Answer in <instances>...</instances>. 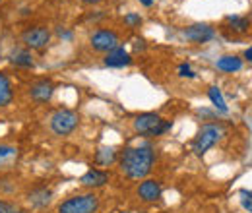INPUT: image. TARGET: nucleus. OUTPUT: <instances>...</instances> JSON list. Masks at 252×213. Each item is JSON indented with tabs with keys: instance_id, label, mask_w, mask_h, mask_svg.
<instances>
[{
	"instance_id": "obj_22",
	"label": "nucleus",
	"mask_w": 252,
	"mask_h": 213,
	"mask_svg": "<svg viewBox=\"0 0 252 213\" xmlns=\"http://www.w3.org/2000/svg\"><path fill=\"white\" fill-rule=\"evenodd\" d=\"M179 76H181V78H194L196 74L192 72V68H190L189 64H181V66H179Z\"/></svg>"
},
{
	"instance_id": "obj_27",
	"label": "nucleus",
	"mask_w": 252,
	"mask_h": 213,
	"mask_svg": "<svg viewBox=\"0 0 252 213\" xmlns=\"http://www.w3.org/2000/svg\"><path fill=\"white\" fill-rule=\"evenodd\" d=\"M140 2H142L144 6H152V4H154V0H140Z\"/></svg>"
},
{
	"instance_id": "obj_5",
	"label": "nucleus",
	"mask_w": 252,
	"mask_h": 213,
	"mask_svg": "<svg viewBox=\"0 0 252 213\" xmlns=\"http://www.w3.org/2000/svg\"><path fill=\"white\" fill-rule=\"evenodd\" d=\"M78 126V115L70 109H61L51 117V130L57 136H68Z\"/></svg>"
},
{
	"instance_id": "obj_16",
	"label": "nucleus",
	"mask_w": 252,
	"mask_h": 213,
	"mask_svg": "<svg viewBox=\"0 0 252 213\" xmlns=\"http://www.w3.org/2000/svg\"><path fill=\"white\" fill-rule=\"evenodd\" d=\"M115 159H117V150L115 148H101L95 153V163L101 165V167H109L111 163H115Z\"/></svg>"
},
{
	"instance_id": "obj_23",
	"label": "nucleus",
	"mask_w": 252,
	"mask_h": 213,
	"mask_svg": "<svg viewBox=\"0 0 252 213\" xmlns=\"http://www.w3.org/2000/svg\"><path fill=\"white\" fill-rule=\"evenodd\" d=\"M126 24H128V26H140V24H142V18H140L138 14H128V16H126Z\"/></svg>"
},
{
	"instance_id": "obj_25",
	"label": "nucleus",
	"mask_w": 252,
	"mask_h": 213,
	"mask_svg": "<svg viewBox=\"0 0 252 213\" xmlns=\"http://www.w3.org/2000/svg\"><path fill=\"white\" fill-rule=\"evenodd\" d=\"M245 59H247L249 62H252V47H249V49H247V53H245Z\"/></svg>"
},
{
	"instance_id": "obj_1",
	"label": "nucleus",
	"mask_w": 252,
	"mask_h": 213,
	"mask_svg": "<svg viewBox=\"0 0 252 213\" xmlns=\"http://www.w3.org/2000/svg\"><path fill=\"white\" fill-rule=\"evenodd\" d=\"M156 153L152 146H136V148H126L121 157V171L128 179L140 181L146 179L154 167Z\"/></svg>"
},
{
	"instance_id": "obj_6",
	"label": "nucleus",
	"mask_w": 252,
	"mask_h": 213,
	"mask_svg": "<svg viewBox=\"0 0 252 213\" xmlns=\"http://www.w3.org/2000/svg\"><path fill=\"white\" fill-rule=\"evenodd\" d=\"M22 41H24V45L28 49H43L51 41V31L47 30L45 26H35V28H30L28 31H24Z\"/></svg>"
},
{
	"instance_id": "obj_19",
	"label": "nucleus",
	"mask_w": 252,
	"mask_h": 213,
	"mask_svg": "<svg viewBox=\"0 0 252 213\" xmlns=\"http://www.w3.org/2000/svg\"><path fill=\"white\" fill-rule=\"evenodd\" d=\"M227 22H229L231 30L237 31V33H245V31L249 30V26H251L247 18H239V16H229Z\"/></svg>"
},
{
	"instance_id": "obj_3",
	"label": "nucleus",
	"mask_w": 252,
	"mask_h": 213,
	"mask_svg": "<svg viewBox=\"0 0 252 213\" xmlns=\"http://www.w3.org/2000/svg\"><path fill=\"white\" fill-rule=\"evenodd\" d=\"M171 128V122L163 121L156 113H144L134 119V130L144 136H161Z\"/></svg>"
},
{
	"instance_id": "obj_11",
	"label": "nucleus",
	"mask_w": 252,
	"mask_h": 213,
	"mask_svg": "<svg viewBox=\"0 0 252 213\" xmlns=\"http://www.w3.org/2000/svg\"><path fill=\"white\" fill-rule=\"evenodd\" d=\"M130 62H132V59L123 47L109 51L105 57V66H111V68H123V66H128Z\"/></svg>"
},
{
	"instance_id": "obj_20",
	"label": "nucleus",
	"mask_w": 252,
	"mask_h": 213,
	"mask_svg": "<svg viewBox=\"0 0 252 213\" xmlns=\"http://www.w3.org/2000/svg\"><path fill=\"white\" fill-rule=\"evenodd\" d=\"M239 196H241V206L249 213H252V190H241Z\"/></svg>"
},
{
	"instance_id": "obj_12",
	"label": "nucleus",
	"mask_w": 252,
	"mask_h": 213,
	"mask_svg": "<svg viewBox=\"0 0 252 213\" xmlns=\"http://www.w3.org/2000/svg\"><path fill=\"white\" fill-rule=\"evenodd\" d=\"M80 183H82V186H86V188H99V186L109 183V173L92 169V171H88V173L80 179Z\"/></svg>"
},
{
	"instance_id": "obj_8",
	"label": "nucleus",
	"mask_w": 252,
	"mask_h": 213,
	"mask_svg": "<svg viewBox=\"0 0 252 213\" xmlns=\"http://www.w3.org/2000/svg\"><path fill=\"white\" fill-rule=\"evenodd\" d=\"M183 35L192 43H208L210 39H214L216 31L208 24H194V26H190V28L183 31Z\"/></svg>"
},
{
	"instance_id": "obj_26",
	"label": "nucleus",
	"mask_w": 252,
	"mask_h": 213,
	"mask_svg": "<svg viewBox=\"0 0 252 213\" xmlns=\"http://www.w3.org/2000/svg\"><path fill=\"white\" fill-rule=\"evenodd\" d=\"M84 4H99V2H103V0H82Z\"/></svg>"
},
{
	"instance_id": "obj_15",
	"label": "nucleus",
	"mask_w": 252,
	"mask_h": 213,
	"mask_svg": "<svg viewBox=\"0 0 252 213\" xmlns=\"http://www.w3.org/2000/svg\"><path fill=\"white\" fill-rule=\"evenodd\" d=\"M14 99V91H12V84L10 80L6 78V74L0 72V107H6L10 105Z\"/></svg>"
},
{
	"instance_id": "obj_13",
	"label": "nucleus",
	"mask_w": 252,
	"mask_h": 213,
	"mask_svg": "<svg viewBox=\"0 0 252 213\" xmlns=\"http://www.w3.org/2000/svg\"><path fill=\"white\" fill-rule=\"evenodd\" d=\"M10 62L16 64V66H22V68H32L33 66V57L30 51L26 49H14L10 53Z\"/></svg>"
},
{
	"instance_id": "obj_24",
	"label": "nucleus",
	"mask_w": 252,
	"mask_h": 213,
	"mask_svg": "<svg viewBox=\"0 0 252 213\" xmlns=\"http://www.w3.org/2000/svg\"><path fill=\"white\" fill-rule=\"evenodd\" d=\"M16 150L10 148V146H0V157H8V155H14Z\"/></svg>"
},
{
	"instance_id": "obj_4",
	"label": "nucleus",
	"mask_w": 252,
	"mask_h": 213,
	"mask_svg": "<svg viewBox=\"0 0 252 213\" xmlns=\"http://www.w3.org/2000/svg\"><path fill=\"white\" fill-rule=\"evenodd\" d=\"M221 138V128L216 124H206L200 128L198 136L192 142V152L196 153L198 157H202L204 153L208 152L210 148H214L218 144V140Z\"/></svg>"
},
{
	"instance_id": "obj_10",
	"label": "nucleus",
	"mask_w": 252,
	"mask_h": 213,
	"mask_svg": "<svg viewBox=\"0 0 252 213\" xmlns=\"http://www.w3.org/2000/svg\"><path fill=\"white\" fill-rule=\"evenodd\" d=\"M161 184L158 181H144V183L138 186V196L140 200L144 202H156L161 198Z\"/></svg>"
},
{
	"instance_id": "obj_18",
	"label": "nucleus",
	"mask_w": 252,
	"mask_h": 213,
	"mask_svg": "<svg viewBox=\"0 0 252 213\" xmlns=\"http://www.w3.org/2000/svg\"><path fill=\"white\" fill-rule=\"evenodd\" d=\"M208 97H210V101L214 103V107L220 109L221 113H227V111H229V107H227V103H225V99H223V95H221L220 88L212 86V88L208 90Z\"/></svg>"
},
{
	"instance_id": "obj_21",
	"label": "nucleus",
	"mask_w": 252,
	"mask_h": 213,
	"mask_svg": "<svg viewBox=\"0 0 252 213\" xmlns=\"http://www.w3.org/2000/svg\"><path fill=\"white\" fill-rule=\"evenodd\" d=\"M0 213H22V210L16 204H12V202L0 200Z\"/></svg>"
},
{
	"instance_id": "obj_14",
	"label": "nucleus",
	"mask_w": 252,
	"mask_h": 213,
	"mask_svg": "<svg viewBox=\"0 0 252 213\" xmlns=\"http://www.w3.org/2000/svg\"><path fill=\"white\" fill-rule=\"evenodd\" d=\"M51 196H53L51 190H47V188H35L32 194H30V204H32L33 208H45L51 202Z\"/></svg>"
},
{
	"instance_id": "obj_7",
	"label": "nucleus",
	"mask_w": 252,
	"mask_h": 213,
	"mask_svg": "<svg viewBox=\"0 0 252 213\" xmlns=\"http://www.w3.org/2000/svg\"><path fill=\"white\" fill-rule=\"evenodd\" d=\"M92 47L99 53H109L119 47V35L109 30H97L90 39Z\"/></svg>"
},
{
	"instance_id": "obj_2",
	"label": "nucleus",
	"mask_w": 252,
	"mask_h": 213,
	"mask_svg": "<svg viewBox=\"0 0 252 213\" xmlns=\"http://www.w3.org/2000/svg\"><path fill=\"white\" fill-rule=\"evenodd\" d=\"M97 210H99V198L94 192L72 196L59 206V213H95Z\"/></svg>"
},
{
	"instance_id": "obj_9",
	"label": "nucleus",
	"mask_w": 252,
	"mask_h": 213,
	"mask_svg": "<svg viewBox=\"0 0 252 213\" xmlns=\"http://www.w3.org/2000/svg\"><path fill=\"white\" fill-rule=\"evenodd\" d=\"M55 93V84L51 80H39L30 88V95L37 103H47Z\"/></svg>"
},
{
	"instance_id": "obj_17",
	"label": "nucleus",
	"mask_w": 252,
	"mask_h": 213,
	"mask_svg": "<svg viewBox=\"0 0 252 213\" xmlns=\"http://www.w3.org/2000/svg\"><path fill=\"white\" fill-rule=\"evenodd\" d=\"M218 68L221 72H237L243 68V61L239 57H221L218 61Z\"/></svg>"
},
{
	"instance_id": "obj_28",
	"label": "nucleus",
	"mask_w": 252,
	"mask_h": 213,
	"mask_svg": "<svg viewBox=\"0 0 252 213\" xmlns=\"http://www.w3.org/2000/svg\"><path fill=\"white\" fill-rule=\"evenodd\" d=\"M0 2H2V0H0Z\"/></svg>"
}]
</instances>
